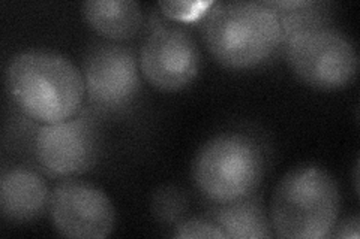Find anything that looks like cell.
Instances as JSON below:
<instances>
[{"label":"cell","instance_id":"cell-1","mask_svg":"<svg viewBox=\"0 0 360 239\" xmlns=\"http://www.w3.org/2000/svg\"><path fill=\"white\" fill-rule=\"evenodd\" d=\"M6 87L21 112L41 124L75 117L86 95L82 71L68 57L47 50L15 54L6 67Z\"/></svg>","mask_w":360,"mask_h":239},{"label":"cell","instance_id":"cell-2","mask_svg":"<svg viewBox=\"0 0 360 239\" xmlns=\"http://www.w3.org/2000/svg\"><path fill=\"white\" fill-rule=\"evenodd\" d=\"M205 43L219 64L248 71L264 64L284 42L283 26L266 2L213 4L202 22Z\"/></svg>","mask_w":360,"mask_h":239},{"label":"cell","instance_id":"cell-3","mask_svg":"<svg viewBox=\"0 0 360 239\" xmlns=\"http://www.w3.org/2000/svg\"><path fill=\"white\" fill-rule=\"evenodd\" d=\"M341 211L335 178L321 166L302 165L278 181L269 220L274 233L285 239L330 238Z\"/></svg>","mask_w":360,"mask_h":239},{"label":"cell","instance_id":"cell-4","mask_svg":"<svg viewBox=\"0 0 360 239\" xmlns=\"http://www.w3.org/2000/svg\"><path fill=\"white\" fill-rule=\"evenodd\" d=\"M264 169V150L254 136L225 132L200 148L193 162V178L202 196L224 205L252 196Z\"/></svg>","mask_w":360,"mask_h":239},{"label":"cell","instance_id":"cell-5","mask_svg":"<svg viewBox=\"0 0 360 239\" xmlns=\"http://www.w3.org/2000/svg\"><path fill=\"white\" fill-rule=\"evenodd\" d=\"M285 59L302 83L335 92L350 86L359 72V55L345 33L328 25L314 26L284 41Z\"/></svg>","mask_w":360,"mask_h":239},{"label":"cell","instance_id":"cell-6","mask_svg":"<svg viewBox=\"0 0 360 239\" xmlns=\"http://www.w3.org/2000/svg\"><path fill=\"white\" fill-rule=\"evenodd\" d=\"M140 69L148 83L161 92H179L195 81L201 53L191 33L180 26H160L140 48Z\"/></svg>","mask_w":360,"mask_h":239},{"label":"cell","instance_id":"cell-7","mask_svg":"<svg viewBox=\"0 0 360 239\" xmlns=\"http://www.w3.org/2000/svg\"><path fill=\"white\" fill-rule=\"evenodd\" d=\"M49 214L59 235L104 239L116 226V210L105 191L84 181H63L51 191Z\"/></svg>","mask_w":360,"mask_h":239},{"label":"cell","instance_id":"cell-8","mask_svg":"<svg viewBox=\"0 0 360 239\" xmlns=\"http://www.w3.org/2000/svg\"><path fill=\"white\" fill-rule=\"evenodd\" d=\"M82 74L90 104L104 111L129 107L141 87L137 55L119 43H96L90 48Z\"/></svg>","mask_w":360,"mask_h":239},{"label":"cell","instance_id":"cell-9","mask_svg":"<svg viewBox=\"0 0 360 239\" xmlns=\"http://www.w3.org/2000/svg\"><path fill=\"white\" fill-rule=\"evenodd\" d=\"M99 153V136L92 120L80 116L42 124L35 136L39 165L54 177H72L92 168Z\"/></svg>","mask_w":360,"mask_h":239},{"label":"cell","instance_id":"cell-10","mask_svg":"<svg viewBox=\"0 0 360 239\" xmlns=\"http://www.w3.org/2000/svg\"><path fill=\"white\" fill-rule=\"evenodd\" d=\"M50 196L45 179L29 168L8 169L0 178V212L8 221L38 219L49 208Z\"/></svg>","mask_w":360,"mask_h":239},{"label":"cell","instance_id":"cell-11","mask_svg":"<svg viewBox=\"0 0 360 239\" xmlns=\"http://www.w3.org/2000/svg\"><path fill=\"white\" fill-rule=\"evenodd\" d=\"M87 25L111 41H128L139 35L144 14L135 0H87L82 5Z\"/></svg>","mask_w":360,"mask_h":239},{"label":"cell","instance_id":"cell-12","mask_svg":"<svg viewBox=\"0 0 360 239\" xmlns=\"http://www.w3.org/2000/svg\"><path fill=\"white\" fill-rule=\"evenodd\" d=\"M215 223L227 238L233 239H262L274 238V229L260 200L252 196L218 205L212 212Z\"/></svg>","mask_w":360,"mask_h":239},{"label":"cell","instance_id":"cell-13","mask_svg":"<svg viewBox=\"0 0 360 239\" xmlns=\"http://www.w3.org/2000/svg\"><path fill=\"white\" fill-rule=\"evenodd\" d=\"M186 210V198L182 190L165 187L153 195L152 211L155 217L165 223H173L182 219Z\"/></svg>","mask_w":360,"mask_h":239},{"label":"cell","instance_id":"cell-14","mask_svg":"<svg viewBox=\"0 0 360 239\" xmlns=\"http://www.w3.org/2000/svg\"><path fill=\"white\" fill-rule=\"evenodd\" d=\"M213 2H191V0H177V2H160V8L168 18L176 21H195L205 17Z\"/></svg>","mask_w":360,"mask_h":239},{"label":"cell","instance_id":"cell-15","mask_svg":"<svg viewBox=\"0 0 360 239\" xmlns=\"http://www.w3.org/2000/svg\"><path fill=\"white\" fill-rule=\"evenodd\" d=\"M174 238L182 239H194V238H209V239H225V233L219 227L209 220L201 219H189L177 223L174 227Z\"/></svg>","mask_w":360,"mask_h":239},{"label":"cell","instance_id":"cell-16","mask_svg":"<svg viewBox=\"0 0 360 239\" xmlns=\"http://www.w3.org/2000/svg\"><path fill=\"white\" fill-rule=\"evenodd\" d=\"M360 236V220L359 215H353V217H348L342 220L340 224L336 223L335 229L330 235V238H341V239H359Z\"/></svg>","mask_w":360,"mask_h":239}]
</instances>
